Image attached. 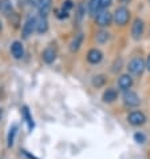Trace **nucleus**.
Instances as JSON below:
<instances>
[{
  "instance_id": "f257e3e1",
  "label": "nucleus",
  "mask_w": 150,
  "mask_h": 159,
  "mask_svg": "<svg viewBox=\"0 0 150 159\" xmlns=\"http://www.w3.org/2000/svg\"><path fill=\"white\" fill-rule=\"evenodd\" d=\"M145 68H146V63H145V60L142 58H139V56H135L133 58L129 64H127V70H129L130 74L135 75V76H139V75H142Z\"/></svg>"
},
{
  "instance_id": "f03ea898",
  "label": "nucleus",
  "mask_w": 150,
  "mask_h": 159,
  "mask_svg": "<svg viewBox=\"0 0 150 159\" xmlns=\"http://www.w3.org/2000/svg\"><path fill=\"white\" fill-rule=\"evenodd\" d=\"M113 20L115 21V24L123 27V25H126L130 20V11L127 10L126 7H118L115 12H114Z\"/></svg>"
},
{
  "instance_id": "7ed1b4c3",
  "label": "nucleus",
  "mask_w": 150,
  "mask_h": 159,
  "mask_svg": "<svg viewBox=\"0 0 150 159\" xmlns=\"http://www.w3.org/2000/svg\"><path fill=\"white\" fill-rule=\"evenodd\" d=\"M113 21V15L106 10H101L98 14L95 15V24L99 27H107Z\"/></svg>"
},
{
  "instance_id": "20e7f679",
  "label": "nucleus",
  "mask_w": 150,
  "mask_h": 159,
  "mask_svg": "<svg viewBox=\"0 0 150 159\" xmlns=\"http://www.w3.org/2000/svg\"><path fill=\"white\" fill-rule=\"evenodd\" d=\"M127 122H129L131 126H142V125H145V122H146V115H145L142 111H133L127 116Z\"/></svg>"
},
{
  "instance_id": "39448f33",
  "label": "nucleus",
  "mask_w": 150,
  "mask_h": 159,
  "mask_svg": "<svg viewBox=\"0 0 150 159\" xmlns=\"http://www.w3.org/2000/svg\"><path fill=\"white\" fill-rule=\"evenodd\" d=\"M34 31H36V17H30V19L26 20V23L23 25L21 35H23L24 39H27L32 35Z\"/></svg>"
},
{
  "instance_id": "423d86ee",
  "label": "nucleus",
  "mask_w": 150,
  "mask_h": 159,
  "mask_svg": "<svg viewBox=\"0 0 150 159\" xmlns=\"http://www.w3.org/2000/svg\"><path fill=\"white\" fill-rule=\"evenodd\" d=\"M139 96L133 91H125L123 94V103H125L127 107H137L139 104Z\"/></svg>"
},
{
  "instance_id": "0eeeda50",
  "label": "nucleus",
  "mask_w": 150,
  "mask_h": 159,
  "mask_svg": "<svg viewBox=\"0 0 150 159\" xmlns=\"http://www.w3.org/2000/svg\"><path fill=\"white\" fill-rule=\"evenodd\" d=\"M143 30H145L143 20L139 19V17H137V19L133 21V25H131V35H133V38L135 40H138V39L143 35Z\"/></svg>"
},
{
  "instance_id": "6e6552de",
  "label": "nucleus",
  "mask_w": 150,
  "mask_h": 159,
  "mask_svg": "<svg viewBox=\"0 0 150 159\" xmlns=\"http://www.w3.org/2000/svg\"><path fill=\"white\" fill-rule=\"evenodd\" d=\"M131 86H133V78H131L129 74L121 75V76L118 78V87H120V90L129 91Z\"/></svg>"
},
{
  "instance_id": "1a4fd4ad",
  "label": "nucleus",
  "mask_w": 150,
  "mask_h": 159,
  "mask_svg": "<svg viewBox=\"0 0 150 159\" xmlns=\"http://www.w3.org/2000/svg\"><path fill=\"white\" fill-rule=\"evenodd\" d=\"M42 58H43V60H45L47 64L52 63V61L56 59V50H55V47L54 46H48L46 50L43 51Z\"/></svg>"
},
{
  "instance_id": "9d476101",
  "label": "nucleus",
  "mask_w": 150,
  "mask_h": 159,
  "mask_svg": "<svg viewBox=\"0 0 150 159\" xmlns=\"http://www.w3.org/2000/svg\"><path fill=\"white\" fill-rule=\"evenodd\" d=\"M52 6V0H39L38 2V10H39V15L46 17L48 15V12L51 10Z\"/></svg>"
},
{
  "instance_id": "9b49d317",
  "label": "nucleus",
  "mask_w": 150,
  "mask_h": 159,
  "mask_svg": "<svg viewBox=\"0 0 150 159\" xmlns=\"http://www.w3.org/2000/svg\"><path fill=\"white\" fill-rule=\"evenodd\" d=\"M102 59H103V54L99 50H96V48H92V50L89 51V54H87V60L91 64H98Z\"/></svg>"
},
{
  "instance_id": "f8f14e48",
  "label": "nucleus",
  "mask_w": 150,
  "mask_h": 159,
  "mask_svg": "<svg viewBox=\"0 0 150 159\" xmlns=\"http://www.w3.org/2000/svg\"><path fill=\"white\" fill-rule=\"evenodd\" d=\"M11 54L15 59H21L24 55V48H23V44L20 42H14L11 46Z\"/></svg>"
},
{
  "instance_id": "ddd939ff",
  "label": "nucleus",
  "mask_w": 150,
  "mask_h": 159,
  "mask_svg": "<svg viewBox=\"0 0 150 159\" xmlns=\"http://www.w3.org/2000/svg\"><path fill=\"white\" fill-rule=\"evenodd\" d=\"M117 98H118V91L115 88H107V90L103 92V96H102L105 103H111V102H114Z\"/></svg>"
},
{
  "instance_id": "4468645a",
  "label": "nucleus",
  "mask_w": 150,
  "mask_h": 159,
  "mask_svg": "<svg viewBox=\"0 0 150 159\" xmlns=\"http://www.w3.org/2000/svg\"><path fill=\"white\" fill-rule=\"evenodd\" d=\"M83 39H85V36H83V34H78L77 36H75L73 39L71 44H70V51L71 52H77L79 48H81L82 43H83Z\"/></svg>"
},
{
  "instance_id": "2eb2a0df",
  "label": "nucleus",
  "mask_w": 150,
  "mask_h": 159,
  "mask_svg": "<svg viewBox=\"0 0 150 159\" xmlns=\"http://www.w3.org/2000/svg\"><path fill=\"white\" fill-rule=\"evenodd\" d=\"M47 30H48V21L46 17H38L36 19V32L38 34H45L47 32Z\"/></svg>"
},
{
  "instance_id": "dca6fc26",
  "label": "nucleus",
  "mask_w": 150,
  "mask_h": 159,
  "mask_svg": "<svg viewBox=\"0 0 150 159\" xmlns=\"http://www.w3.org/2000/svg\"><path fill=\"white\" fill-rule=\"evenodd\" d=\"M16 132H17V125H12L10 131H8V136H7V144H8V147H12V146H14Z\"/></svg>"
},
{
  "instance_id": "f3484780",
  "label": "nucleus",
  "mask_w": 150,
  "mask_h": 159,
  "mask_svg": "<svg viewBox=\"0 0 150 159\" xmlns=\"http://www.w3.org/2000/svg\"><path fill=\"white\" fill-rule=\"evenodd\" d=\"M21 114H23V118L26 119V122H27L28 130L32 131V129H34V120H32V116H31V114H30L28 107H26V106H24V107L21 108Z\"/></svg>"
},
{
  "instance_id": "a211bd4d",
  "label": "nucleus",
  "mask_w": 150,
  "mask_h": 159,
  "mask_svg": "<svg viewBox=\"0 0 150 159\" xmlns=\"http://www.w3.org/2000/svg\"><path fill=\"white\" fill-rule=\"evenodd\" d=\"M101 11V0H90L89 2V12L90 15H96Z\"/></svg>"
},
{
  "instance_id": "6ab92c4d",
  "label": "nucleus",
  "mask_w": 150,
  "mask_h": 159,
  "mask_svg": "<svg viewBox=\"0 0 150 159\" xmlns=\"http://www.w3.org/2000/svg\"><path fill=\"white\" fill-rule=\"evenodd\" d=\"M109 39H110V34L107 32V31H99V32L96 34V36H95V40L98 42L99 44L106 43Z\"/></svg>"
},
{
  "instance_id": "aec40b11",
  "label": "nucleus",
  "mask_w": 150,
  "mask_h": 159,
  "mask_svg": "<svg viewBox=\"0 0 150 159\" xmlns=\"http://www.w3.org/2000/svg\"><path fill=\"white\" fill-rule=\"evenodd\" d=\"M0 8H2V11H3V14H4V15L10 16V15L12 14V4L10 3V0H3Z\"/></svg>"
},
{
  "instance_id": "412c9836",
  "label": "nucleus",
  "mask_w": 150,
  "mask_h": 159,
  "mask_svg": "<svg viewBox=\"0 0 150 159\" xmlns=\"http://www.w3.org/2000/svg\"><path fill=\"white\" fill-rule=\"evenodd\" d=\"M106 83V78H105V75H96V76L92 78V86L96 87V88H99V87H102L103 84Z\"/></svg>"
},
{
  "instance_id": "4be33fe9",
  "label": "nucleus",
  "mask_w": 150,
  "mask_h": 159,
  "mask_svg": "<svg viewBox=\"0 0 150 159\" xmlns=\"http://www.w3.org/2000/svg\"><path fill=\"white\" fill-rule=\"evenodd\" d=\"M134 140L137 143L142 144V143L146 142V135H145L143 132H135V134H134Z\"/></svg>"
},
{
  "instance_id": "5701e85b",
  "label": "nucleus",
  "mask_w": 150,
  "mask_h": 159,
  "mask_svg": "<svg viewBox=\"0 0 150 159\" xmlns=\"http://www.w3.org/2000/svg\"><path fill=\"white\" fill-rule=\"evenodd\" d=\"M8 17H10V21H11V24L14 25V27H17V25H19V15H17V14L12 12V14Z\"/></svg>"
},
{
  "instance_id": "b1692460",
  "label": "nucleus",
  "mask_w": 150,
  "mask_h": 159,
  "mask_svg": "<svg viewBox=\"0 0 150 159\" xmlns=\"http://www.w3.org/2000/svg\"><path fill=\"white\" fill-rule=\"evenodd\" d=\"M55 15L58 19H67V17L70 16V14L67 11H64V10H56L55 11Z\"/></svg>"
},
{
  "instance_id": "393cba45",
  "label": "nucleus",
  "mask_w": 150,
  "mask_h": 159,
  "mask_svg": "<svg viewBox=\"0 0 150 159\" xmlns=\"http://www.w3.org/2000/svg\"><path fill=\"white\" fill-rule=\"evenodd\" d=\"M74 7V3L71 2V0H64L63 4H62V10H64V11H67L70 12V10Z\"/></svg>"
},
{
  "instance_id": "a878e982",
  "label": "nucleus",
  "mask_w": 150,
  "mask_h": 159,
  "mask_svg": "<svg viewBox=\"0 0 150 159\" xmlns=\"http://www.w3.org/2000/svg\"><path fill=\"white\" fill-rule=\"evenodd\" d=\"M113 0H101V10H106L107 7L111 6Z\"/></svg>"
},
{
  "instance_id": "bb28decb",
  "label": "nucleus",
  "mask_w": 150,
  "mask_h": 159,
  "mask_svg": "<svg viewBox=\"0 0 150 159\" xmlns=\"http://www.w3.org/2000/svg\"><path fill=\"white\" fill-rule=\"evenodd\" d=\"M146 68L150 71V55H149V58H148V61H146Z\"/></svg>"
},
{
  "instance_id": "cd10ccee",
  "label": "nucleus",
  "mask_w": 150,
  "mask_h": 159,
  "mask_svg": "<svg viewBox=\"0 0 150 159\" xmlns=\"http://www.w3.org/2000/svg\"><path fill=\"white\" fill-rule=\"evenodd\" d=\"M2 28H3V25H2V21H0V31H2Z\"/></svg>"
},
{
  "instance_id": "c85d7f7f",
  "label": "nucleus",
  "mask_w": 150,
  "mask_h": 159,
  "mask_svg": "<svg viewBox=\"0 0 150 159\" xmlns=\"http://www.w3.org/2000/svg\"><path fill=\"white\" fill-rule=\"evenodd\" d=\"M0 118H2V110H0Z\"/></svg>"
},
{
  "instance_id": "c756f323",
  "label": "nucleus",
  "mask_w": 150,
  "mask_h": 159,
  "mask_svg": "<svg viewBox=\"0 0 150 159\" xmlns=\"http://www.w3.org/2000/svg\"><path fill=\"white\" fill-rule=\"evenodd\" d=\"M0 6H2V0H0Z\"/></svg>"
}]
</instances>
